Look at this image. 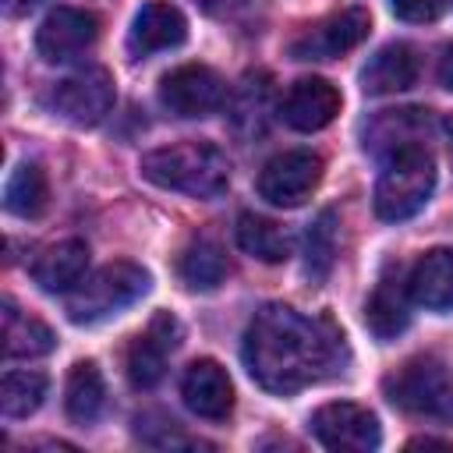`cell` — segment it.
Segmentation results:
<instances>
[{
  "label": "cell",
  "mask_w": 453,
  "mask_h": 453,
  "mask_svg": "<svg viewBox=\"0 0 453 453\" xmlns=\"http://www.w3.org/2000/svg\"><path fill=\"white\" fill-rule=\"evenodd\" d=\"M347 361L343 333L329 319H308L290 304H265L244 333L248 375L276 396H290L311 382L336 375Z\"/></svg>",
  "instance_id": "1"
},
{
  "label": "cell",
  "mask_w": 453,
  "mask_h": 453,
  "mask_svg": "<svg viewBox=\"0 0 453 453\" xmlns=\"http://www.w3.org/2000/svg\"><path fill=\"white\" fill-rule=\"evenodd\" d=\"M142 177L188 198H216L230 184V159L212 142H177L142 156Z\"/></svg>",
  "instance_id": "2"
},
{
  "label": "cell",
  "mask_w": 453,
  "mask_h": 453,
  "mask_svg": "<svg viewBox=\"0 0 453 453\" xmlns=\"http://www.w3.org/2000/svg\"><path fill=\"white\" fill-rule=\"evenodd\" d=\"M435 188V163L425 145H411L382 159V173L375 184V216L386 223L411 219L418 209H425L428 195Z\"/></svg>",
  "instance_id": "3"
},
{
  "label": "cell",
  "mask_w": 453,
  "mask_h": 453,
  "mask_svg": "<svg viewBox=\"0 0 453 453\" xmlns=\"http://www.w3.org/2000/svg\"><path fill=\"white\" fill-rule=\"evenodd\" d=\"M149 290V273L134 262H110L85 276L74 290H67V319L78 326L103 322L110 315H120Z\"/></svg>",
  "instance_id": "4"
},
{
  "label": "cell",
  "mask_w": 453,
  "mask_h": 453,
  "mask_svg": "<svg viewBox=\"0 0 453 453\" xmlns=\"http://www.w3.org/2000/svg\"><path fill=\"white\" fill-rule=\"evenodd\" d=\"M382 389L393 407L414 418L453 421V379L435 357H414L400 365L393 375L382 379Z\"/></svg>",
  "instance_id": "5"
},
{
  "label": "cell",
  "mask_w": 453,
  "mask_h": 453,
  "mask_svg": "<svg viewBox=\"0 0 453 453\" xmlns=\"http://www.w3.org/2000/svg\"><path fill=\"white\" fill-rule=\"evenodd\" d=\"M50 106L67 124H78V127L99 124L113 106V78H110V71L106 67H81V71L67 74L64 81L53 85Z\"/></svg>",
  "instance_id": "6"
},
{
  "label": "cell",
  "mask_w": 453,
  "mask_h": 453,
  "mask_svg": "<svg viewBox=\"0 0 453 453\" xmlns=\"http://www.w3.org/2000/svg\"><path fill=\"white\" fill-rule=\"evenodd\" d=\"M311 432L326 449H340V453H368V449H379L382 442L375 414L350 400L322 403L311 414Z\"/></svg>",
  "instance_id": "7"
},
{
  "label": "cell",
  "mask_w": 453,
  "mask_h": 453,
  "mask_svg": "<svg viewBox=\"0 0 453 453\" xmlns=\"http://www.w3.org/2000/svg\"><path fill=\"white\" fill-rule=\"evenodd\" d=\"M319 180H322V156H315L311 149H287L262 166L258 195L269 205L290 209L301 205L319 188Z\"/></svg>",
  "instance_id": "8"
},
{
  "label": "cell",
  "mask_w": 453,
  "mask_h": 453,
  "mask_svg": "<svg viewBox=\"0 0 453 453\" xmlns=\"http://www.w3.org/2000/svg\"><path fill=\"white\" fill-rule=\"evenodd\" d=\"M159 103L177 117H209L226 103V81L205 64H180L163 74Z\"/></svg>",
  "instance_id": "9"
},
{
  "label": "cell",
  "mask_w": 453,
  "mask_h": 453,
  "mask_svg": "<svg viewBox=\"0 0 453 453\" xmlns=\"http://www.w3.org/2000/svg\"><path fill=\"white\" fill-rule=\"evenodd\" d=\"M372 28V18L365 7H347L340 14H329L326 21L304 28L301 35L290 39V57L294 60H333L347 50H354Z\"/></svg>",
  "instance_id": "10"
},
{
  "label": "cell",
  "mask_w": 453,
  "mask_h": 453,
  "mask_svg": "<svg viewBox=\"0 0 453 453\" xmlns=\"http://www.w3.org/2000/svg\"><path fill=\"white\" fill-rule=\"evenodd\" d=\"M99 39V18L81 7H57L35 28V50L42 60L60 64L85 53Z\"/></svg>",
  "instance_id": "11"
},
{
  "label": "cell",
  "mask_w": 453,
  "mask_h": 453,
  "mask_svg": "<svg viewBox=\"0 0 453 453\" xmlns=\"http://www.w3.org/2000/svg\"><path fill=\"white\" fill-rule=\"evenodd\" d=\"M177 343H180V322L170 311L152 315L149 329L138 333L127 347V379H131V386L152 389L163 379L166 357L177 350Z\"/></svg>",
  "instance_id": "12"
},
{
  "label": "cell",
  "mask_w": 453,
  "mask_h": 453,
  "mask_svg": "<svg viewBox=\"0 0 453 453\" xmlns=\"http://www.w3.org/2000/svg\"><path fill=\"white\" fill-rule=\"evenodd\" d=\"M340 88L326 78H301L287 88L280 103V117L294 131H322L340 113Z\"/></svg>",
  "instance_id": "13"
},
{
  "label": "cell",
  "mask_w": 453,
  "mask_h": 453,
  "mask_svg": "<svg viewBox=\"0 0 453 453\" xmlns=\"http://www.w3.org/2000/svg\"><path fill=\"white\" fill-rule=\"evenodd\" d=\"M180 396L184 403L205 418V421H223L234 407V386H230V375L219 361L212 357H202L195 365H188L184 372V382H180Z\"/></svg>",
  "instance_id": "14"
},
{
  "label": "cell",
  "mask_w": 453,
  "mask_h": 453,
  "mask_svg": "<svg viewBox=\"0 0 453 453\" xmlns=\"http://www.w3.org/2000/svg\"><path fill=\"white\" fill-rule=\"evenodd\" d=\"M184 39H188V18L166 0H149L131 21L127 50L134 57H149L159 50H173Z\"/></svg>",
  "instance_id": "15"
},
{
  "label": "cell",
  "mask_w": 453,
  "mask_h": 453,
  "mask_svg": "<svg viewBox=\"0 0 453 453\" xmlns=\"http://www.w3.org/2000/svg\"><path fill=\"white\" fill-rule=\"evenodd\" d=\"M411 287L396 269H386L365 301V322L379 340H393L411 322Z\"/></svg>",
  "instance_id": "16"
},
{
  "label": "cell",
  "mask_w": 453,
  "mask_h": 453,
  "mask_svg": "<svg viewBox=\"0 0 453 453\" xmlns=\"http://www.w3.org/2000/svg\"><path fill=\"white\" fill-rule=\"evenodd\" d=\"M432 127V117L428 110H418V106H407V110H386L379 113L368 131H365V149L379 159H389L393 152L400 149H411V145H425V134Z\"/></svg>",
  "instance_id": "17"
},
{
  "label": "cell",
  "mask_w": 453,
  "mask_h": 453,
  "mask_svg": "<svg viewBox=\"0 0 453 453\" xmlns=\"http://www.w3.org/2000/svg\"><path fill=\"white\" fill-rule=\"evenodd\" d=\"M88 269V244L78 237L57 241L50 248H42L32 258V280L46 290V294H67L85 280Z\"/></svg>",
  "instance_id": "18"
},
{
  "label": "cell",
  "mask_w": 453,
  "mask_h": 453,
  "mask_svg": "<svg viewBox=\"0 0 453 453\" xmlns=\"http://www.w3.org/2000/svg\"><path fill=\"white\" fill-rule=\"evenodd\" d=\"M411 297L428 311L453 308V248H432L421 255L407 276Z\"/></svg>",
  "instance_id": "19"
},
{
  "label": "cell",
  "mask_w": 453,
  "mask_h": 453,
  "mask_svg": "<svg viewBox=\"0 0 453 453\" xmlns=\"http://www.w3.org/2000/svg\"><path fill=\"white\" fill-rule=\"evenodd\" d=\"M418 81V53L407 42H389L382 46L361 71V88L368 96H389L403 92Z\"/></svg>",
  "instance_id": "20"
},
{
  "label": "cell",
  "mask_w": 453,
  "mask_h": 453,
  "mask_svg": "<svg viewBox=\"0 0 453 453\" xmlns=\"http://www.w3.org/2000/svg\"><path fill=\"white\" fill-rule=\"evenodd\" d=\"M0 319H4V357H42L53 350L57 343L53 329L42 319L21 311L11 297H4Z\"/></svg>",
  "instance_id": "21"
},
{
  "label": "cell",
  "mask_w": 453,
  "mask_h": 453,
  "mask_svg": "<svg viewBox=\"0 0 453 453\" xmlns=\"http://www.w3.org/2000/svg\"><path fill=\"white\" fill-rule=\"evenodd\" d=\"M234 234H237L241 251L251 255V258H258V262H283V258H290V248H294L290 230L280 226V223H273V219H265V216L241 212Z\"/></svg>",
  "instance_id": "22"
},
{
  "label": "cell",
  "mask_w": 453,
  "mask_h": 453,
  "mask_svg": "<svg viewBox=\"0 0 453 453\" xmlns=\"http://www.w3.org/2000/svg\"><path fill=\"white\" fill-rule=\"evenodd\" d=\"M226 273H230L226 255L209 237H195L177 258V276L184 280L188 290H216L226 280Z\"/></svg>",
  "instance_id": "23"
},
{
  "label": "cell",
  "mask_w": 453,
  "mask_h": 453,
  "mask_svg": "<svg viewBox=\"0 0 453 453\" xmlns=\"http://www.w3.org/2000/svg\"><path fill=\"white\" fill-rule=\"evenodd\" d=\"M64 407H67V418L78 421V425H92L103 407H106V382H103V372L92 365V361H78L67 375V389H64Z\"/></svg>",
  "instance_id": "24"
},
{
  "label": "cell",
  "mask_w": 453,
  "mask_h": 453,
  "mask_svg": "<svg viewBox=\"0 0 453 453\" xmlns=\"http://www.w3.org/2000/svg\"><path fill=\"white\" fill-rule=\"evenodd\" d=\"M50 205V184H46V173L35 166V163H21L11 177H7V188H4V209L21 216V219H35L42 216Z\"/></svg>",
  "instance_id": "25"
},
{
  "label": "cell",
  "mask_w": 453,
  "mask_h": 453,
  "mask_svg": "<svg viewBox=\"0 0 453 453\" xmlns=\"http://www.w3.org/2000/svg\"><path fill=\"white\" fill-rule=\"evenodd\" d=\"M46 396V375L42 372H7L0 382V411L4 418H28L39 411Z\"/></svg>",
  "instance_id": "26"
},
{
  "label": "cell",
  "mask_w": 453,
  "mask_h": 453,
  "mask_svg": "<svg viewBox=\"0 0 453 453\" xmlns=\"http://www.w3.org/2000/svg\"><path fill=\"white\" fill-rule=\"evenodd\" d=\"M333 255H336V216L322 212L311 230H308V276L311 280H326V273L333 269Z\"/></svg>",
  "instance_id": "27"
},
{
  "label": "cell",
  "mask_w": 453,
  "mask_h": 453,
  "mask_svg": "<svg viewBox=\"0 0 453 453\" xmlns=\"http://www.w3.org/2000/svg\"><path fill=\"white\" fill-rule=\"evenodd\" d=\"M393 14L400 21H414V25H425V21H435L439 11H442V0H389Z\"/></svg>",
  "instance_id": "28"
},
{
  "label": "cell",
  "mask_w": 453,
  "mask_h": 453,
  "mask_svg": "<svg viewBox=\"0 0 453 453\" xmlns=\"http://www.w3.org/2000/svg\"><path fill=\"white\" fill-rule=\"evenodd\" d=\"M439 81H442V88H449L453 92V42L442 50V57H439Z\"/></svg>",
  "instance_id": "29"
},
{
  "label": "cell",
  "mask_w": 453,
  "mask_h": 453,
  "mask_svg": "<svg viewBox=\"0 0 453 453\" xmlns=\"http://www.w3.org/2000/svg\"><path fill=\"white\" fill-rule=\"evenodd\" d=\"M205 14H230V11H237L244 0H195Z\"/></svg>",
  "instance_id": "30"
},
{
  "label": "cell",
  "mask_w": 453,
  "mask_h": 453,
  "mask_svg": "<svg viewBox=\"0 0 453 453\" xmlns=\"http://www.w3.org/2000/svg\"><path fill=\"white\" fill-rule=\"evenodd\" d=\"M449 449V442H442V439H411L407 442V449Z\"/></svg>",
  "instance_id": "31"
},
{
  "label": "cell",
  "mask_w": 453,
  "mask_h": 453,
  "mask_svg": "<svg viewBox=\"0 0 453 453\" xmlns=\"http://www.w3.org/2000/svg\"><path fill=\"white\" fill-rule=\"evenodd\" d=\"M35 4H39V0H14V4H11V11H32Z\"/></svg>",
  "instance_id": "32"
},
{
  "label": "cell",
  "mask_w": 453,
  "mask_h": 453,
  "mask_svg": "<svg viewBox=\"0 0 453 453\" xmlns=\"http://www.w3.org/2000/svg\"><path fill=\"white\" fill-rule=\"evenodd\" d=\"M442 127H446V134H449V149H453V117H449V120H446Z\"/></svg>",
  "instance_id": "33"
}]
</instances>
